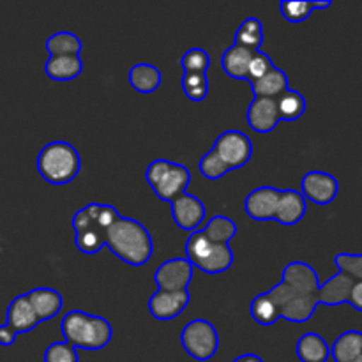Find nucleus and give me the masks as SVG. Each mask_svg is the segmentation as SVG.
Here are the masks:
<instances>
[{
	"mask_svg": "<svg viewBox=\"0 0 362 362\" xmlns=\"http://www.w3.org/2000/svg\"><path fill=\"white\" fill-rule=\"evenodd\" d=\"M349 304L352 308H356L357 311H362V281L354 283L349 296Z\"/></svg>",
	"mask_w": 362,
	"mask_h": 362,
	"instance_id": "4c0bfd02",
	"label": "nucleus"
},
{
	"mask_svg": "<svg viewBox=\"0 0 362 362\" xmlns=\"http://www.w3.org/2000/svg\"><path fill=\"white\" fill-rule=\"evenodd\" d=\"M272 67H274V64H272L271 57H269L267 53L257 52L255 53L253 60H251V64H250V76H247V81H250V83H253V81L260 80V78L265 76V74H267Z\"/></svg>",
	"mask_w": 362,
	"mask_h": 362,
	"instance_id": "e433bc0d",
	"label": "nucleus"
},
{
	"mask_svg": "<svg viewBox=\"0 0 362 362\" xmlns=\"http://www.w3.org/2000/svg\"><path fill=\"white\" fill-rule=\"evenodd\" d=\"M45 362H78V352L66 341H55L45 350Z\"/></svg>",
	"mask_w": 362,
	"mask_h": 362,
	"instance_id": "c9c22d12",
	"label": "nucleus"
},
{
	"mask_svg": "<svg viewBox=\"0 0 362 362\" xmlns=\"http://www.w3.org/2000/svg\"><path fill=\"white\" fill-rule=\"evenodd\" d=\"M304 200H310L317 205H329L338 197V180L327 172H308L300 180Z\"/></svg>",
	"mask_w": 362,
	"mask_h": 362,
	"instance_id": "9b49d317",
	"label": "nucleus"
},
{
	"mask_svg": "<svg viewBox=\"0 0 362 362\" xmlns=\"http://www.w3.org/2000/svg\"><path fill=\"white\" fill-rule=\"evenodd\" d=\"M334 264L339 269V272L352 278L356 283L362 281V255L339 253L336 255Z\"/></svg>",
	"mask_w": 362,
	"mask_h": 362,
	"instance_id": "72a5a7b5",
	"label": "nucleus"
},
{
	"mask_svg": "<svg viewBox=\"0 0 362 362\" xmlns=\"http://www.w3.org/2000/svg\"><path fill=\"white\" fill-rule=\"evenodd\" d=\"M193 265L187 258H172L166 260L156 269L154 281L158 283L159 290L165 292H182L187 290L191 279H193Z\"/></svg>",
	"mask_w": 362,
	"mask_h": 362,
	"instance_id": "9d476101",
	"label": "nucleus"
},
{
	"mask_svg": "<svg viewBox=\"0 0 362 362\" xmlns=\"http://www.w3.org/2000/svg\"><path fill=\"white\" fill-rule=\"evenodd\" d=\"M279 197H281V189H276L272 186L257 187L251 191L244 202V209L246 214L255 221H269L274 219L276 209H278Z\"/></svg>",
	"mask_w": 362,
	"mask_h": 362,
	"instance_id": "4468645a",
	"label": "nucleus"
},
{
	"mask_svg": "<svg viewBox=\"0 0 362 362\" xmlns=\"http://www.w3.org/2000/svg\"><path fill=\"white\" fill-rule=\"evenodd\" d=\"M246 119L257 133H271L279 122L278 99L255 98L247 108Z\"/></svg>",
	"mask_w": 362,
	"mask_h": 362,
	"instance_id": "2eb2a0df",
	"label": "nucleus"
},
{
	"mask_svg": "<svg viewBox=\"0 0 362 362\" xmlns=\"http://www.w3.org/2000/svg\"><path fill=\"white\" fill-rule=\"evenodd\" d=\"M354 279L349 278L343 272H338L331 279L320 285V304L325 306H339V304L349 303L350 290L354 286Z\"/></svg>",
	"mask_w": 362,
	"mask_h": 362,
	"instance_id": "aec40b11",
	"label": "nucleus"
},
{
	"mask_svg": "<svg viewBox=\"0 0 362 362\" xmlns=\"http://www.w3.org/2000/svg\"><path fill=\"white\" fill-rule=\"evenodd\" d=\"M306 214V200L303 194L296 189H281L278 209H276L274 219L281 225L292 226L297 225Z\"/></svg>",
	"mask_w": 362,
	"mask_h": 362,
	"instance_id": "a211bd4d",
	"label": "nucleus"
},
{
	"mask_svg": "<svg viewBox=\"0 0 362 362\" xmlns=\"http://www.w3.org/2000/svg\"><path fill=\"white\" fill-rule=\"evenodd\" d=\"M129 83L140 94H152L161 85V71L154 64H134L129 69Z\"/></svg>",
	"mask_w": 362,
	"mask_h": 362,
	"instance_id": "4be33fe9",
	"label": "nucleus"
},
{
	"mask_svg": "<svg viewBox=\"0 0 362 362\" xmlns=\"http://www.w3.org/2000/svg\"><path fill=\"white\" fill-rule=\"evenodd\" d=\"M352 362H362V356H361V357H357V359H356V361H352Z\"/></svg>",
	"mask_w": 362,
	"mask_h": 362,
	"instance_id": "a19ab883",
	"label": "nucleus"
},
{
	"mask_svg": "<svg viewBox=\"0 0 362 362\" xmlns=\"http://www.w3.org/2000/svg\"><path fill=\"white\" fill-rule=\"evenodd\" d=\"M331 356L336 362H352L362 356V332L346 331L339 336L331 349Z\"/></svg>",
	"mask_w": 362,
	"mask_h": 362,
	"instance_id": "393cba45",
	"label": "nucleus"
},
{
	"mask_svg": "<svg viewBox=\"0 0 362 362\" xmlns=\"http://www.w3.org/2000/svg\"><path fill=\"white\" fill-rule=\"evenodd\" d=\"M41 324L37 318V315L32 310L30 303L27 300L25 296H18L16 299H13V303L7 308V322L6 325L14 332V334H25V332H30L32 329H35Z\"/></svg>",
	"mask_w": 362,
	"mask_h": 362,
	"instance_id": "dca6fc26",
	"label": "nucleus"
},
{
	"mask_svg": "<svg viewBox=\"0 0 362 362\" xmlns=\"http://www.w3.org/2000/svg\"><path fill=\"white\" fill-rule=\"evenodd\" d=\"M25 297L30 303L34 313L37 315L39 322L57 317L62 310V296L53 288H34L25 293Z\"/></svg>",
	"mask_w": 362,
	"mask_h": 362,
	"instance_id": "6ab92c4d",
	"label": "nucleus"
},
{
	"mask_svg": "<svg viewBox=\"0 0 362 362\" xmlns=\"http://www.w3.org/2000/svg\"><path fill=\"white\" fill-rule=\"evenodd\" d=\"M62 334L66 343L81 350H101L112 341L113 329L103 317L73 310L62 318Z\"/></svg>",
	"mask_w": 362,
	"mask_h": 362,
	"instance_id": "7ed1b4c3",
	"label": "nucleus"
},
{
	"mask_svg": "<svg viewBox=\"0 0 362 362\" xmlns=\"http://www.w3.org/2000/svg\"><path fill=\"white\" fill-rule=\"evenodd\" d=\"M202 232H204L205 237L214 240V243L230 244V240H232L237 233V225L232 219L226 218V216H214Z\"/></svg>",
	"mask_w": 362,
	"mask_h": 362,
	"instance_id": "c756f323",
	"label": "nucleus"
},
{
	"mask_svg": "<svg viewBox=\"0 0 362 362\" xmlns=\"http://www.w3.org/2000/svg\"><path fill=\"white\" fill-rule=\"evenodd\" d=\"M189 300L191 297L187 290H182V292H165V290H158L148 299V313L156 320H173V318H177L186 310Z\"/></svg>",
	"mask_w": 362,
	"mask_h": 362,
	"instance_id": "ddd939ff",
	"label": "nucleus"
},
{
	"mask_svg": "<svg viewBox=\"0 0 362 362\" xmlns=\"http://www.w3.org/2000/svg\"><path fill=\"white\" fill-rule=\"evenodd\" d=\"M235 42L251 49H260L264 42V25L258 18H246L235 32Z\"/></svg>",
	"mask_w": 362,
	"mask_h": 362,
	"instance_id": "c85d7f7f",
	"label": "nucleus"
},
{
	"mask_svg": "<svg viewBox=\"0 0 362 362\" xmlns=\"http://www.w3.org/2000/svg\"><path fill=\"white\" fill-rule=\"evenodd\" d=\"M200 172L205 179L209 180H218L223 175L230 172L228 166L219 159V156L214 151H209L204 158L200 159Z\"/></svg>",
	"mask_w": 362,
	"mask_h": 362,
	"instance_id": "f704fd0d",
	"label": "nucleus"
},
{
	"mask_svg": "<svg viewBox=\"0 0 362 362\" xmlns=\"http://www.w3.org/2000/svg\"><path fill=\"white\" fill-rule=\"evenodd\" d=\"M105 246H108L117 258L131 267L145 265L154 253L148 230L136 219L124 218L120 214L106 228Z\"/></svg>",
	"mask_w": 362,
	"mask_h": 362,
	"instance_id": "f03ea898",
	"label": "nucleus"
},
{
	"mask_svg": "<svg viewBox=\"0 0 362 362\" xmlns=\"http://www.w3.org/2000/svg\"><path fill=\"white\" fill-rule=\"evenodd\" d=\"M255 98H271L278 99L279 95L288 90V76L279 67H272L265 76L251 83Z\"/></svg>",
	"mask_w": 362,
	"mask_h": 362,
	"instance_id": "412c9836",
	"label": "nucleus"
},
{
	"mask_svg": "<svg viewBox=\"0 0 362 362\" xmlns=\"http://www.w3.org/2000/svg\"><path fill=\"white\" fill-rule=\"evenodd\" d=\"M278 308L279 318L304 324L320 304V279L317 271L304 262H290L283 269V281L267 292Z\"/></svg>",
	"mask_w": 362,
	"mask_h": 362,
	"instance_id": "f257e3e1",
	"label": "nucleus"
},
{
	"mask_svg": "<svg viewBox=\"0 0 362 362\" xmlns=\"http://www.w3.org/2000/svg\"><path fill=\"white\" fill-rule=\"evenodd\" d=\"M257 52H260V49H251L233 42L221 57L223 71L230 78H235V80H247V76H250V64Z\"/></svg>",
	"mask_w": 362,
	"mask_h": 362,
	"instance_id": "f3484780",
	"label": "nucleus"
},
{
	"mask_svg": "<svg viewBox=\"0 0 362 362\" xmlns=\"http://www.w3.org/2000/svg\"><path fill=\"white\" fill-rule=\"evenodd\" d=\"M170 205H172L173 221L179 228L187 230V232H197L198 226L204 223L205 205L200 198L184 193L179 198H175Z\"/></svg>",
	"mask_w": 362,
	"mask_h": 362,
	"instance_id": "f8f14e48",
	"label": "nucleus"
},
{
	"mask_svg": "<svg viewBox=\"0 0 362 362\" xmlns=\"http://www.w3.org/2000/svg\"><path fill=\"white\" fill-rule=\"evenodd\" d=\"M81 41L73 32H57L46 39L49 57H80Z\"/></svg>",
	"mask_w": 362,
	"mask_h": 362,
	"instance_id": "a878e982",
	"label": "nucleus"
},
{
	"mask_svg": "<svg viewBox=\"0 0 362 362\" xmlns=\"http://www.w3.org/2000/svg\"><path fill=\"white\" fill-rule=\"evenodd\" d=\"M180 343L187 356L197 361H209L216 356L219 346V336L209 320H191L180 334Z\"/></svg>",
	"mask_w": 362,
	"mask_h": 362,
	"instance_id": "6e6552de",
	"label": "nucleus"
},
{
	"mask_svg": "<svg viewBox=\"0 0 362 362\" xmlns=\"http://www.w3.org/2000/svg\"><path fill=\"white\" fill-rule=\"evenodd\" d=\"M278 108H279V120H286V122H293V120L300 119L306 112V99L300 92L288 90L278 98Z\"/></svg>",
	"mask_w": 362,
	"mask_h": 362,
	"instance_id": "cd10ccee",
	"label": "nucleus"
},
{
	"mask_svg": "<svg viewBox=\"0 0 362 362\" xmlns=\"http://www.w3.org/2000/svg\"><path fill=\"white\" fill-rule=\"evenodd\" d=\"M212 151L228 166V170H237L247 165V161L253 156V145H251L247 134H244L243 131L232 129L225 131V133L216 138Z\"/></svg>",
	"mask_w": 362,
	"mask_h": 362,
	"instance_id": "1a4fd4ad",
	"label": "nucleus"
},
{
	"mask_svg": "<svg viewBox=\"0 0 362 362\" xmlns=\"http://www.w3.org/2000/svg\"><path fill=\"white\" fill-rule=\"evenodd\" d=\"M250 313L253 317V320L260 325H272L276 320H279V313L276 304L272 303L271 297L267 296V292L260 293L253 299L250 306Z\"/></svg>",
	"mask_w": 362,
	"mask_h": 362,
	"instance_id": "7c9ffc66",
	"label": "nucleus"
},
{
	"mask_svg": "<svg viewBox=\"0 0 362 362\" xmlns=\"http://www.w3.org/2000/svg\"><path fill=\"white\" fill-rule=\"evenodd\" d=\"M14 341H16V334L7 325H0V345L11 346Z\"/></svg>",
	"mask_w": 362,
	"mask_h": 362,
	"instance_id": "58836bf2",
	"label": "nucleus"
},
{
	"mask_svg": "<svg viewBox=\"0 0 362 362\" xmlns=\"http://www.w3.org/2000/svg\"><path fill=\"white\" fill-rule=\"evenodd\" d=\"M281 14L285 20L292 21V23H300V21L308 20L315 9H327L331 7V2H315V0H285L281 2Z\"/></svg>",
	"mask_w": 362,
	"mask_h": 362,
	"instance_id": "bb28decb",
	"label": "nucleus"
},
{
	"mask_svg": "<svg viewBox=\"0 0 362 362\" xmlns=\"http://www.w3.org/2000/svg\"><path fill=\"white\" fill-rule=\"evenodd\" d=\"M81 168V159L76 148L67 141H52L45 145L37 156V172L53 186H66L73 182Z\"/></svg>",
	"mask_w": 362,
	"mask_h": 362,
	"instance_id": "39448f33",
	"label": "nucleus"
},
{
	"mask_svg": "<svg viewBox=\"0 0 362 362\" xmlns=\"http://www.w3.org/2000/svg\"><path fill=\"white\" fill-rule=\"evenodd\" d=\"M186 258L193 267L205 274H221L233 264V253L230 244L214 243L204 235L202 230L191 233L186 243Z\"/></svg>",
	"mask_w": 362,
	"mask_h": 362,
	"instance_id": "423d86ee",
	"label": "nucleus"
},
{
	"mask_svg": "<svg viewBox=\"0 0 362 362\" xmlns=\"http://www.w3.org/2000/svg\"><path fill=\"white\" fill-rule=\"evenodd\" d=\"M232 362H264V361H262L258 356H255V354H244V356H239Z\"/></svg>",
	"mask_w": 362,
	"mask_h": 362,
	"instance_id": "ea45409f",
	"label": "nucleus"
},
{
	"mask_svg": "<svg viewBox=\"0 0 362 362\" xmlns=\"http://www.w3.org/2000/svg\"><path fill=\"white\" fill-rule=\"evenodd\" d=\"M145 179L159 200L172 204L175 198L186 193L191 182V173L180 163L168 161V159H156L147 166Z\"/></svg>",
	"mask_w": 362,
	"mask_h": 362,
	"instance_id": "0eeeda50",
	"label": "nucleus"
},
{
	"mask_svg": "<svg viewBox=\"0 0 362 362\" xmlns=\"http://www.w3.org/2000/svg\"><path fill=\"white\" fill-rule=\"evenodd\" d=\"M48 78L55 81L74 80L83 71L81 57H49L45 66Z\"/></svg>",
	"mask_w": 362,
	"mask_h": 362,
	"instance_id": "b1692460",
	"label": "nucleus"
},
{
	"mask_svg": "<svg viewBox=\"0 0 362 362\" xmlns=\"http://www.w3.org/2000/svg\"><path fill=\"white\" fill-rule=\"evenodd\" d=\"M331 356L327 341L317 332H308L297 341V357L300 362H327Z\"/></svg>",
	"mask_w": 362,
	"mask_h": 362,
	"instance_id": "5701e85b",
	"label": "nucleus"
},
{
	"mask_svg": "<svg viewBox=\"0 0 362 362\" xmlns=\"http://www.w3.org/2000/svg\"><path fill=\"white\" fill-rule=\"evenodd\" d=\"M119 216L115 207L105 204H88L74 214V243L85 255H95L105 247V233L110 223Z\"/></svg>",
	"mask_w": 362,
	"mask_h": 362,
	"instance_id": "20e7f679",
	"label": "nucleus"
},
{
	"mask_svg": "<svg viewBox=\"0 0 362 362\" xmlns=\"http://www.w3.org/2000/svg\"><path fill=\"white\" fill-rule=\"evenodd\" d=\"M182 90L187 99L193 103H200L209 94V78L207 73H184L182 74Z\"/></svg>",
	"mask_w": 362,
	"mask_h": 362,
	"instance_id": "2f4dec72",
	"label": "nucleus"
},
{
	"mask_svg": "<svg viewBox=\"0 0 362 362\" xmlns=\"http://www.w3.org/2000/svg\"><path fill=\"white\" fill-rule=\"evenodd\" d=\"M180 66H182L184 73H207L209 66H211V57L205 49L191 48L180 59Z\"/></svg>",
	"mask_w": 362,
	"mask_h": 362,
	"instance_id": "473e14b6",
	"label": "nucleus"
}]
</instances>
